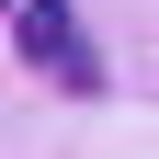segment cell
<instances>
[{
  "mask_svg": "<svg viewBox=\"0 0 159 159\" xmlns=\"http://www.w3.org/2000/svg\"><path fill=\"white\" fill-rule=\"evenodd\" d=\"M23 57H46V68L68 80V91H102V57L80 46V23H68V0H34V11H23Z\"/></svg>",
  "mask_w": 159,
  "mask_h": 159,
  "instance_id": "cell-1",
  "label": "cell"
}]
</instances>
